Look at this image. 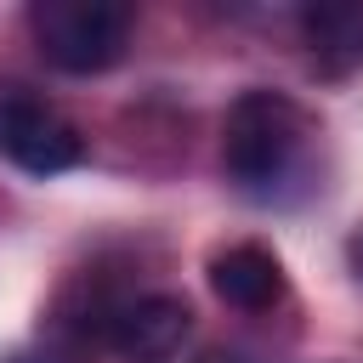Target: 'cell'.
<instances>
[{
	"mask_svg": "<svg viewBox=\"0 0 363 363\" xmlns=\"http://www.w3.org/2000/svg\"><path fill=\"white\" fill-rule=\"evenodd\" d=\"M193 329V306L182 295H136L108 312V346L125 363H170Z\"/></svg>",
	"mask_w": 363,
	"mask_h": 363,
	"instance_id": "cell-4",
	"label": "cell"
},
{
	"mask_svg": "<svg viewBox=\"0 0 363 363\" xmlns=\"http://www.w3.org/2000/svg\"><path fill=\"white\" fill-rule=\"evenodd\" d=\"M301 34L312 45V62L323 74H352L363 68V6H306Z\"/></svg>",
	"mask_w": 363,
	"mask_h": 363,
	"instance_id": "cell-6",
	"label": "cell"
},
{
	"mask_svg": "<svg viewBox=\"0 0 363 363\" xmlns=\"http://www.w3.org/2000/svg\"><path fill=\"white\" fill-rule=\"evenodd\" d=\"M136 11L125 0H34L28 34L62 74H108L130 45Z\"/></svg>",
	"mask_w": 363,
	"mask_h": 363,
	"instance_id": "cell-2",
	"label": "cell"
},
{
	"mask_svg": "<svg viewBox=\"0 0 363 363\" xmlns=\"http://www.w3.org/2000/svg\"><path fill=\"white\" fill-rule=\"evenodd\" d=\"M0 153L28 176H57V170H74L85 159V142L40 96H28L17 85H0Z\"/></svg>",
	"mask_w": 363,
	"mask_h": 363,
	"instance_id": "cell-3",
	"label": "cell"
},
{
	"mask_svg": "<svg viewBox=\"0 0 363 363\" xmlns=\"http://www.w3.org/2000/svg\"><path fill=\"white\" fill-rule=\"evenodd\" d=\"M312 125L284 91H244L221 125V170L238 193L272 199L306 159Z\"/></svg>",
	"mask_w": 363,
	"mask_h": 363,
	"instance_id": "cell-1",
	"label": "cell"
},
{
	"mask_svg": "<svg viewBox=\"0 0 363 363\" xmlns=\"http://www.w3.org/2000/svg\"><path fill=\"white\" fill-rule=\"evenodd\" d=\"M210 289L233 312H267V306L284 301V267L261 244H233L210 261Z\"/></svg>",
	"mask_w": 363,
	"mask_h": 363,
	"instance_id": "cell-5",
	"label": "cell"
}]
</instances>
